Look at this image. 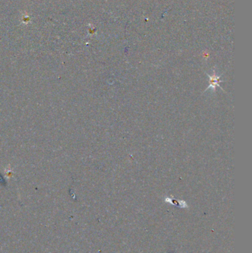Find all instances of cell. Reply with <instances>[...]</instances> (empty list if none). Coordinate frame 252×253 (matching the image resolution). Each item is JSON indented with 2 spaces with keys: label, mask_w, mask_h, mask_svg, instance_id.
<instances>
[{
  "label": "cell",
  "mask_w": 252,
  "mask_h": 253,
  "mask_svg": "<svg viewBox=\"0 0 252 253\" xmlns=\"http://www.w3.org/2000/svg\"><path fill=\"white\" fill-rule=\"evenodd\" d=\"M209 87H208V89L211 88L213 90H215V88H216L217 86H219V83H220V76H218L216 73L214 72V74L212 76H210L209 75Z\"/></svg>",
  "instance_id": "6da1fadb"
}]
</instances>
